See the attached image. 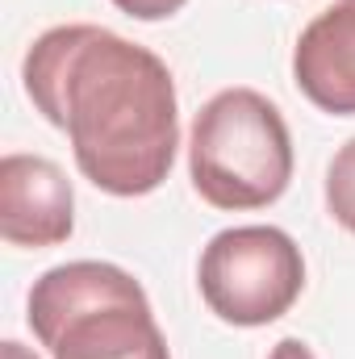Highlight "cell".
<instances>
[{"instance_id":"obj_1","label":"cell","mask_w":355,"mask_h":359,"mask_svg":"<svg viewBox=\"0 0 355 359\" xmlns=\"http://www.w3.org/2000/svg\"><path fill=\"white\" fill-rule=\"evenodd\" d=\"M21 80L38 113L67 130L76 168L100 192L147 196L172 176L176 80L155 50L105 25H55L25 50Z\"/></svg>"},{"instance_id":"obj_2","label":"cell","mask_w":355,"mask_h":359,"mask_svg":"<svg viewBox=\"0 0 355 359\" xmlns=\"http://www.w3.org/2000/svg\"><path fill=\"white\" fill-rule=\"evenodd\" d=\"M25 318L51 359H172L147 288L117 264L76 259L42 271Z\"/></svg>"},{"instance_id":"obj_3","label":"cell","mask_w":355,"mask_h":359,"mask_svg":"<svg viewBox=\"0 0 355 359\" xmlns=\"http://www.w3.org/2000/svg\"><path fill=\"white\" fill-rule=\"evenodd\" d=\"M188 176L205 205L226 213L280 201L293 180V138L280 109L255 88L209 96L188 134Z\"/></svg>"},{"instance_id":"obj_4","label":"cell","mask_w":355,"mask_h":359,"mask_svg":"<svg viewBox=\"0 0 355 359\" xmlns=\"http://www.w3.org/2000/svg\"><path fill=\"white\" fill-rule=\"evenodd\" d=\"M196 284L209 313L226 326H267L297 305L305 288V259L276 226H234L213 234L201 251Z\"/></svg>"},{"instance_id":"obj_5","label":"cell","mask_w":355,"mask_h":359,"mask_svg":"<svg viewBox=\"0 0 355 359\" xmlns=\"http://www.w3.org/2000/svg\"><path fill=\"white\" fill-rule=\"evenodd\" d=\"M76 230L72 180L42 155L0 159V234L13 247H59Z\"/></svg>"},{"instance_id":"obj_6","label":"cell","mask_w":355,"mask_h":359,"mask_svg":"<svg viewBox=\"0 0 355 359\" xmlns=\"http://www.w3.org/2000/svg\"><path fill=\"white\" fill-rule=\"evenodd\" d=\"M293 80L322 113L355 117V0H335L301 29Z\"/></svg>"},{"instance_id":"obj_7","label":"cell","mask_w":355,"mask_h":359,"mask_svg":"<svg viewBox=\"0 0 355 359\" xmlns=\"http://www.w3.org/2000/svg\"><path fill=\"white\" fill-rule=\"evenodd\" d=\"M326 209L343 230L355 234V138L339 147V155L326 168Z\"/></svg>"},{"instance_id":"obj_8","label":"cell","mask_w":355,"mask_h":359,"mask_svg":"<svg viewBox=\"0 0 355 359\" xmlns=\"http://www.w3.org/2000/svg\"><path fill=\"white\" fill-rule=\"evenodd\" d=\"M126 17H134V21H163V17H172L180 13L188 0H113Z\"/></svg>"},{"instance_id":"obj_9","label":"cell","mask_w":355,"mask_h":359,"mask_svg":"<svg viewBox=\"0 0 355 359\" xmlns=\"http://www.w3.org/2000/svg\"><path fill=\"white\" fill-rule=\"evenodd\" d=\"M267 359H318V355H314L301 339H280V343L272 347V355H267Z\"/></svg>"},{"instance_id":"obj_10","label":"cell","mask_w":355,"mask_h":359,"mask_svg":"<svg viewBox=\"0 0 355 359\" xmlns=\"http://www.w3.org/2000/svg\"><path fill=\"white\" fill-rule=\"evenodd\" d=\"M0 359H38L29 347H21L17 339H8V343H0Z\"/></svg>"}]
</instances>
